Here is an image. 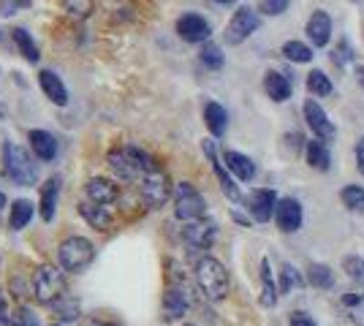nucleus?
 <instances>
[{
  "instance_id": "1",
  "label": "nucleus",
  "mask_w": 364,
  "mask_h": 326,
  "mask_svg": "<svg viewBox=\"0 0 364 326\" xmlns=\"http://www.w3.org/2000/svg\"><path fill=\"white\" fill-rule=\"evenodd\" d=\"M107 161L109 169L114 171V177H120V180H139V177H147L150 171L158 169L155 158L147 156L141 147H134V144L112 150Z\"/></svg>"
},
{
  "instance_id": "2",
  "label": "nucleus",
  "mask_w": 364,
  "mask_h": 326,
  "mask_svg": "<svg viewBox=\"0 0 364 326\" xmlns=\"http://www.w3.org/2000/svg\"><path fill=\"white\" fill-rule=\"evenodd\" d=\"M3 171L19 188H31L38 183V163H33V158L11 141L3 144Z\"/></svg>"
},
{
  "instance_id": "3",
  "label": "nucleus",
  "mask_w": 364,
  "mask_h": 326,
  "mask_svg": "<svg viewBox=\"0 0 364 326\" xmlns=\"http://www.w3.org/2000/svg\"><path fill=\"white\" fill-rule=\"evenodd\" d=\"M196 283H198V288L204 291L207 299H213V302L226 299L228 272H226V266L220 264L218 259H213V256H204V259L196 264Z\"/></svg>"
},
{
  "instance_id": "4",
  "label": "nucleus",
  "mask_w": 364,
  "mask_h": 326,
  "mask_svg": "<svg viewBox=\"0 0 364 326\" xmlns=\"http://www.w3.org/2000/svg\"><path fill=\"white\" fill-rule=\"evenodd\" d=\"M63 294H65V278L58 266L44 264L33 272V296L38 305L52 308L55 302H60Z\"/></svg>"
},
{
  "instance_id": "5",
  "label": "nucleus",
  "mask_w": 364,
  "mask_h": 326,
  "mask_svg": "<svg viewBox=\"0 0 364 326\" xmlns=\"http://www.w3.org/2000/svg\"><path fill=\"white\" fill-rule=\"evenodd\" d=\"M92 259H95V248L85 237H68L58 248V261L65 272H82L92 264Z\"/></svg>"
},
{
  "instance_id": "6",
  "label": "nucleus",
  "mask_w": 364,
  "mask_h": 326,
  "mask_svg": "<svg viewBox=\"0 0 364 326\" xmlns=\"http://www.w3.org/2000/svg\"><path fill=\"white\" fill-rule=\"evenodd\" d=\"M204 212H207V204L196 188L191 183H177L174 185V215L185 223H193V220H201Z\"/></svg>"
},
{
  "instance_id": "7",
  "label": "nucleus",
  "mask_w": 364,
  "mask_h": 326,
  "mask_svg": "<svg viewBox=\"0 0 364 326\" xmlns=\"http://www.w3.org/2000/svg\"><path fill=\"white\" fill-rule=\"evenodd\" d=\"M258 28H261V16H258V11H253L250 6L237 9L234 16H231V22L226 25V33H223V36H226V44L240 47V44L247 41Z\"/></svg>"
},
{
  "instance_id": "8",
  "label": "nucleus",
  "mask_w": 364,
  "mask_h": 326,
  "mask_svg": "<svg viewBox=\"0 0 364 326\" xmlns=\"http://www.w3.org/2000/svg\"><path fill=\"white\" fill-rule=\"evenodd\" d=\"M171 193H174V188H171V180H168L166 171L155 169V171H150L147 177H141V199H144V204H147L150 210L164 207Z\"/></svg>"
},
{
  "instance_id": "9",
  "label": "nucleus",
  "mask_w": 364,
  "mask_h": 326,
  "mask_svg": "<svg viewBox=\"0 0 364 326\" xmlns=\"http://www.w3.org/2000/svg\"><path fill=\"white\" fill-rule=\"evenodd\" d=\"M210 33H213V28H210V22L201 14L191 11V14H182L177 19V36H180L182 41H188V44H204L210 38Z\"/></svg>"
},
{
  "instance_id": "10",
  "label": "nucleus",
  "mask_w": 364,
  "mask_h": 326,
  "mask_svg": "<svg viewBox=\"0 0 364 326\" xmlns=\"http://www.w3.org/2000/svg\"><path fill=\"white\" fill-rule=\"evenodd\" d=\"M204 147V156L210 158V163H213V171L215 177H218V183H220V190L226 193L231 202H240L242 199V193H240V185L234 183V174L226 169V163H220V158H218V153H215V144L210 139L201 144Z\"/></svg>"
},
{
  "instance_id": "11",
  "label": "nucleus",
  "mask_w": 364,
  "mask_h": 326,
  "mask_svg": "<svg viewBox=\"0 0 364 326\" xmlns=\"http://www.w3.org/2000/svg\"><path fill=\"white\" fill-rule=\"evenodd\" d=\"M304 120H307V128L316 134V139L321 141H332L334 139V125L332 120L326 117V112H323V107H321L318 101H307L304 104Z\"/></svg>"
},
{
  "instance_id": "12",
  "label": "nucleus",
  "mask_w": 364,
  "mask_h": 326,
  "mask_svg": "<svg viewBox=\"0 0 364 326\" xmlns=\"http://www.w3.org/2000/svg\"><path fill=\"white\" fill-rule=\"evenodd\" d=\"M274 223L283 234H294L302 229V204L296 199H280L274 207Z\"/></svg>"
},
{
  "instance_id": "13",
  "label": "nucleus",
  "mask_w": 364,
  "mask_h": 326,
  "mask_svg": "<svg viewBox=\"0 0 364 326\" xmlns=\"http://www.w3.org/2000/svg\"><path fill=\"white\" fill-rule=\"evenodd\" d=\"M215 237H218V229H215V223H210V220H193L182 232V239L188 242V248L193 250H207L215 242Z\"/></svg>"
},
{
  "instance_id": "14",
  "label": "nucleus",
  "mask_w": 364,
  "mask_h": 326,
  "mask_svg": "<svg viewBox=\"0 0 364 326\" xmlns=\"http://www.w3.org/2000/svg\"><path fill=\"white\" fill-rule=\"evenodd\" d=\"M277 196H274V190H269V188H258V190H253L250 193V199H247V210H250V215H253V220H258V223H267L269 217L274 215V207H277Z\"/></svg>"
},
{
  "instance_id": "15",
  "label": "nucleus",
  "mask_w": 364,
  "mask_h": 326,
  "mask_svg": "<svg viewBox=\"0 0 364 326\" xmlns=\"http://www.w3.org/2000/svg\"><path fill=\"white\" fill-rule=\"evenodd\" d=\"M307 38L313 41V47H326L329 44V38H332V19L326 11H313V16L307 19Z\"/></svg>"
},
{
  "instance_id": "16",
  "label": "nucleus",
  "mask_w": 364,
  "mask_h": 326,
  "mask_svg": "<svg viewBox=\"0 0 364 326\" xmlns=\"http://www.w3.org/2000/svg\"><path fill=\"white\" fill-rule=\"evenodd\" d=\"M85 196H87V202H95V204H114L117 196H120V190H117V185L112 180L92 177V180L85 183Z\"/></svg>"
},
{
  "instance_id": "17",
  "label": "nucleus",
  "mask_w": 364,
  "mask_h": 326,
  "mask_svg": "<svg viewBox=\"0 0 364 326\" xmlns=\"http://www.w3.org/2000/svg\"><path fill=\"white\" fill-rule=\"evenodd\" d=\"M28 141H31V150L36 153L38 161H55L58 153H60V141L49 131H31Z\"/></svg>"
},
{
  "instance_id": "18",
  "label": "nucleus",
  "mask_w": 364,
  "mask_h": 326,
  "mask_svg": "<svg viewBox=\"0 0 364 326\" xmlns=\"http://www.w3.org/2000/svg\"><path fill=\"white\" fill-rule=\"evenodd\" d=\"M223 163H226V169L231 171L240 183H250V180L256 177V163L247 156H242V153H237V150H226V153H223Z\"/></svg>"
},
{
  "instance_id": "19",
  "label": "nucleus",
  "mask_w": 364,
  "mask_h": 326,
  "mask_svg": "<svg viewBox=\"0 0 364 326\" xmlns=\"http://www.w3.org/2000/svg\"><path fill=\"white\" fill-rule=\"evenodd\" d=\"M264 90H267V95L272 98L274 104H283V101H289L291 93H294V85H291V79L286 77V74L269 71V74L264 77Z\"/></svg>"
},
{
  "instance_id": "20",
  "label": "nucleus",
  "mask_w": 364,
  "mask_h": 326,
  "mask_svg": "<svg viewBox=\"0 0 364 326\" xmlns=\"http://www.w3.org/2000/svg\"><path fill=\"white\" fill-rule=\"evenodd\" d=\"M79 215L85 217L92 229H98V232H107L109 226H112V212H109V204L82 202V204H79Z\"/></svg>"
},
{
  "instance_id": "21",
  "label": "nucleus",
  "mask_w": 364,
  "mask_h": 326,
  "mask_svg": "<svg viewBox=\"0 0 364 326\" xmlns=\"http://www.w3.org/2000/svg\"><path fill=\"white\" fill-rule=\"evenodd\" d=\"M38 82H41V90L46 93V98L52 101V104H58V107H65L68 104V90H65V85H63V79L55 74V71H41L38 74Z\"/></svg>"
},
{
  "instance_id": "22",
  "label": "nucleus",
  "mask_w": 364,
  "mask_h": 326,
  "mask_svg": "<svg viewBox=\"0 0 364 326\" xmlns=\"http://www.w3.org/2000/svg\"><path fill=\"white\" fill-rule=\"evenodd\" d=\"M58 196H60V177H52L41 188V202H38L41 217H44L46 223H52V217L58 212Z\"/></svg>"
},
{
  "instance_id": "23",
  "label": "nucleus",
  "mask_w": 364,
  "mask_h": 326,
  "mask_svg": "<svg viewBox=\"0 0 364 326\" xmlns=\"http://www.w3.org/2000/svg\"><path fill=\"white\" fill-rule=\"evenodd\" d=\"M191 308V302H188V294H185V288H177V286H171L164 296V315H166L168 321H177L182 318L185 313Z\"/></svg>"
},
{
  "instance_id": "24",
  "label": "nucleus",
  "mask_w": 364,
  "mask_h": 326,
  "mask_svg": "<svg viewBox=\"0 0 364 326\" xmlns=\"http://www.w3.org/2000/svg\"><path fill=\"white\" fill-rule=\"evenodd\" d=\"M204 123H207L213 136H223L228 128V112L220 107L218 101H210V104L204 107Z\"/></svg>"
},
{
  "instance_id": "25",
  "label": "nucleus",
  "mask_w": 364,
  "mask_h": 326,
  "mask_svg": "<svg viewBox=\"0 0 364 326\" xmlns=\"http://www.w3.org/2000/svg\"><path fill=\"white\" fill-rule=\"evenodd\" d=\"M307 163L318 171H329V166H332V156H329L326 141H321V139L307 141Z\"/></svg>"
},
{
  "instance_id": "26",
  "label": "nucleus",
  "mask_w": 364,
  "mask_h": 326,
  "mask_svg": "<svg viewBox=\"0 0 364 326\" xmlns=\"http://www.w3.org/2000/svg\"><path fill=\"white\" fill-rule=\"evenodd\" d=\"M277 294H280V286H274L272 266L264 259L261 261V305L264 308H272L274 302H277Z\"/></svg>"
},
{
  "instance_id": "27",
  "label": "nucleus",
  "mask_w": 364,
  "mask_h": 326,
  "mask_svg": "<svg viewBox=\"0 0 364 326\" xmlns=\"http://www.w3.org/2000/svg\"><path fill=\"white\" fill-rule=\"evenodd\" d=\"M33 207L36 204H31L28 199H16L14 204H11V215H9V226L14 229V232H19V229H25L28 223L33 220Z\"/></svg>"
},
{
  "instance_id": "28",
  "label": "nucleus",
  "mask_w": 364,
  "mask_h": 326,
  "mask_svg": "<svg viewBox=\"0 0 364 326\" xmlns=\"http://www.w3.org/2000/svg\"><path fill=\"white\" fill-rule=\"evenodd\" d=\"M11 36H14V44H16V49H19V55L28 63H38L41 55H38V47H36V41L31 38V33L25 31V28H14Z\"/></svg>"
},
{
  "instance_id": "29",
  "label": "nucleus",
  "mask_w": 364,
  "mask_h": 326,
  "mask_svg": "<svg viewBox=\"0 0 364 326\" xmlns=\"http://www.w3.org/2000/svg\"><path fill=\"white\" fill-rule=\"evenodd\" d=\"M307 280L313 288H332L334 286V272L326 264H310L307 266Z\"/></svg>"
},
{
  "instance_id": "30",
  "label": "nucleus",
  "mask_w": 364,
  "mask_h": 326,
  "mask_svg": "<svg viewBox=\"0 0 364 326\" xmlns=\"http://www.w3.org/2000/svg\"><path fill=\"white\" fill-rule=\"evenodd\" d=\"M198 60H201L204 68H210V71H220L223 63H226V58H223V52H220L218 44H204L201 52H198Z\"/></svg>"
},
{
  "instance_id": "31",
  "label": "nucleus",
  "mask_w": 364,
  "mask_h": 326,
  "mask_svg": "<svg viewBox=\"0 0 364 326\" xmlns=\"http://www.w3.org/2000/svg\"><path fill=\"white\" fill-rule=\"evenodd\" d=\"M63 14L74 22H82L92 14V0H63Z\"/></svg>"
},
{
  "instance_id": "32",
  "label": "nucleus",
  "mask_w": 364,
  "mask_h": 326,
  "mask_svg": "<svg viewBox=\"0 0 364 326\" xmlns=\"http://www.w3.org/2000/svg\"><path fill=\"white\" fill-rule=\"evenodd\" d=\"M283 55H286V60L291 63H310L313 60V49L302 44V41H286L283 49H280Z\"/></svg>"
},
{
  "instance_id": "33",
  "label": "nucleus",
  "mask_w": 364,
  "mask_h": 326,
  "mask_svg": "<svg viewBox=\"0 0 364 326\" xmlns=\"http://www.w3.org/2000/svg\"><path fill=\"white\" fill-rule=\"evenodd\" d=\"M307 90L313 95H318V98H323V95H329L332 93V82H329V77L323 74V71H310L307 74Z\"/></svg>"
},
{
  "instance_id": "34",
  "label": "nucleus",
  "mask_w": 364,
  "mask_h": 326,
  "mask_svg": "<svg viewBox=\"0 0 364 326\" xmlns=\"http://www.w3.org/2000/svg\"><path fill=\"white\" fill-rule=\"evenodd\" d=\"M343 204H346L348 210H364V188L362 185L343 188Z\"/></svg>"
},
{
  "instance_id": "35",
  "label": "nucleus",
  "mask_w": 364,
  "mask_h": 326,
  "mask_svg": "<svg viewBox=\"0 0 364 326\" xmlns=\"http://www.w3.org/2000/svg\"><path fill=\"white\" fill-rule=\"evenodd\" d=\"M294 286H302V278L291 264H283V269H280V294H289Z\"/></svg>"
},
{
  "instance_id": "36",
  "label": "nucleus",
  "mask_w": 364,
  "mask_h": 326,
  "mask_svg": "<svg viewBox=\"0 0 364 326\" xmlns=\"http://www.w3.org/2000/svg\"><path fill=\"white\" fill-rule=\"evenodd\" d=\"M52 308H55L60 321H76V318H79V305L71 302V299H65V296H63L60 302H55Z\"/></svg>"
},
{
  "instance_id": "37",
  "label": "nucleus",
  "mask_w": 364,
  "mask_h": 326,
  "mask_svg": "<svg viewBox=\"0 0 364 326\" xmlns=\"http://www.w3.org/2000/svg\"><path fill=\"white\" fill-rule=\"evenodd\" d=\"M289 3L291 0H261V6H258V11L267 16H280L289 11Z\"/></svg>"
},
{
  "instance_id": "38",
  "label": "nucleus",
  "mask_w": 364,
  "mask_h": 326,
  "mask_svg": "<svg viewBox=\"0 0 364 326\" xmlns=\"http://www.w3.org/2000/svg\"><path fill=\"white\" fill-rule=\"evenodd\" d=\"M343 269L348 272L350 280H362L364 278V259L362 256H348V259L343 261Z\"/></svg>"
},
{
  "instance_id": "39",
  "label": "nucleus",
  "mask_w": 364,
  "mask_h": 326,
  "mask_svg": "<svg viewBox=\"0 0 364 326\" xmlns=\"http://www.w3.org/2000/svg\"><path fill=\"white\" fill-rule=\"evenodd\" d=\"M350 60H353V52H350L348 41L343 38V41H340V44L334 47V52H332V63H334V65H340V68H343V65H348Z\"/></svg>"
},
{
  "instance_id": "40",
  "label": "nucleus",
  "mask_w": 364,
  "mask_h": 326,
  "mask_svg": "<svg viewBox=\"0 0 364 326\" xmlns=\"http://www.w3.org/2000/svg\"><path fill=\"white\" fill-rule=\"evenodd\" d=\"M291 326H316V321L307 315V313H302V310H296V313H291V321H289Z\"/></svg>"
},
{
  "instance_id": "41",
  "label": "nucleus",
  "mask_w": 364,
  "mask_h": 326,
  "mask_svg": "<svg viewBox=\"0 0 364 326\" xmlns=\"http://www.w3.org/2000/svg\"><path fill=\"white\" fill-rule=\"evenodd\" d=\"M356 169L364 174V139L356 141Z\"/></svg>"
},
{
  "instance_id": "42",
  "label": "nucleus",
  "mask_w": 364,
  "mask_h": 326,
  "mask_svg": "<svg viewBox=\"0 0 364 326\" xmlns=\"http://www.w3.org/2000/svg\"><path fill=\"white\" fill-rule=\"evenodd\" d=\"M286 139H289V147L291 150H296V153H299V147H302V136H299V134H289V136H286Z\"/></svg>"
},
{
  "instance_id": "43",
  "label": "nucleus",
  "mask_w": 364,
  "mask_h": 326,
  "mask_svg": "<svg viewBox=\"0 0 364 326\" xmlns=\"http://www.w3.org/2000/svg\"><path fill=\"white\" fill-rule=\"evenodd\" d=\"M362 299H364L362 294H359V296H356V294H348V296H346V299H343V302H346V305H348V308H353V305H359V302H362Z\"/></svg>"
},
{
  "instance_id": "44",
  "label": "nucleus",
  "mask_w": 364,
  "mask_h": 326,
  "mask_svg": "<svg viewBox=\"0 0 364 326\" xmlns=\"http://www.w3.org/2000/svg\"><path fill=\"white\" fill-rule=\"evenodd\" d=\"M0 321H6V296L0 291Z\"/></svg>"
},
{
  "instance_id": "45",
  "label": "nucleus",
  "mask_w": 364,
  "mask_h": 326,
  "mask_svg": "<svg viewBox=\"0 0 364 326\" xmlns=\"http://www.w3.org/2000/svg\"><path fill=\"white\" fill-rule=\"evenodd\" d=\"M356 77H359V85H362V90H364V65H359V71H356Z\"/></svg>"
},
{
  "instance_id": "46",
  "label": "nucleus",
  "mask_w": 364,
  "mask_h": 326,
  "mask_svg": "<svg viewBox=\"0 0 364 326\" xmlns=\"http://www.w3.org/2000/svg\"><path fill=\"white\" fill-rule=\"evenodd\" d=\"M3 207H6V193L0 190V210H3Z\"/></svg>"
},
{
  "instance_id": "47",
  "label": "nucleus",
  "mask_w": 364,
  "mask_h": 326,
  "mask_svg": "<svg viewBox=\"0 0 364 326\" xmlns=\"http://www.w3.org/2000/svg\"><path fill=\"white\" fill-rule=\"evenodd\" d=\"M92 326H117V324H109V321H98V324H92Z\"/></svg>"
},
{
  "instance_id": "48",
  "label": "nucleus",
  "mask_w": 364,
  "mask_h": 326,
  "mask_svg": "<svg viewBox=\"0 0 364 326\" xmlns=\"http://www.w3.org/2000/svg\"><path fill=\"white\" fill-rule=\"evenodd\" d=\"M213 3H220V6H228V3H231V0H213Z\"/></svg>"
},
{
  "instance_id": "49",
  "label": "nucleus",
  "mask_w": 364,
  "mask_h": 326,
  "mask_svg": "<svg viewBox=\"0 0 364 326\" xmlns=\"http://www.w3.org/2000/svg\"><path fill=\"white\" fill-rule=\"evenodd\" d=\"M188 326H193V324H188Z\"/></svg>"
},
{
  "instance_id": "50",
  "label": "nucleus",
  "mask_w": 364,
  "mask_h": 326,
  "mask_svg": "<svg viewBox=\"0 0 364 326\" xmlns=\"http://www.w3.org/2000/svg\"><path fill=\"white\" fill-rule=\"evenodd\" d=\"M362 296H364V294H362Z\"/></svg>"
}]
</instances>
